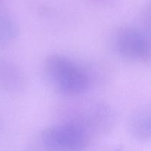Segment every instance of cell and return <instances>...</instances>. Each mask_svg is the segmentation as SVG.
I'll use <instances>...</instances> for the list:
<instances>
[{
	"label": "cell",
	"instance_id": "52a82bcc",
	"mask_svg": "<svg viewBox=\"0 0 151 151\" xmlns=\"http://www.w3.org/2000/svg\"><path fill=\"white\" fill-rule=\"evenodd\" d=\"M19 32V25L14 17L0 7V50L13 44Z\"/></svg>",
	"mask_w": 151,
	"mask_h": 151
},
{
	"label": "cell",
	"instance_id": "30bf717a",
	"mask_svg": "<svg viewBox=\"0 0 151 151\" xmlns=\"http://www.w3.org/2000/svg\"><path fill=\"white\" fill-rule=\"evenodd\" d=\"M0 129H1V123H0Z\"/></svg>",
	"mask_w": 151,
	"mask_h": 151
},
{
	"label": "cell",
	"instance_id": "9c48e42d",
	"mask_svg": "<svg viewBox=\"0 0 151 151\" xmlns=\"http://www.w3.org/2000/svg\"><path fill=\"white\" fill-rule=\"evenodd\" d=\"M3 1V0H0V5H1V2H2Z\"/></svg>",
	"mask_w": 151,
	"mask_h": 151
},
{
	"label": "cell",
	"instance_id": "5b68a950",
	"mask_svg": "<svg viewBox=\"0 0 151 151\" xmlns=\"http://www.w3.org/2000/svg\"><path fill=\"white\" fill-rule=\"evenodd\" d=\"M26 86V77L20 67L8 58L0 55V91L21 92Z\"/></svg>",
	"mask_w": 151,
	"mask_h": 151
},
{
	"label": "cell",
	"instance_id": "3957f363",
	"mask_svg": "<svg viewBox=\"0 0 151 151\" xmlns=\"http://www.w3.org/2000/svg\"><path fill=\"white\" fill-rule=\"evenodd\" d=\"M91 140L71 124L58 121L35 137L32 151H86Z\"/></svg>",
	"mask_w": 151,
	"mask_h": 151
},
{
	"label": "cell",
	"instance_id": "7a4b0ae2",
	"mask_svg": "<svg viewBox=\"0 0 151 151\" xmlns=\"http://www.w3.org/2000/svg\"><path fill=\"white\" fill-rule=\"evenodd\" d=\"M43 72L50 86L66 97H79L91 86L87 69L64 55H49L43 63Z\"/></svg>",
	"mask_w": 151,
	"mask_h": 151
},
{
	"label": "cell",
	"instance_id": "8992f818",
	"mask_svg": "<svg viewBox=\"0 0 151 151\" xmlns=\"http://www.w3.org/2000/svg\"><path fill=\"white\" fill-rule=\"evenodd\" d=\"M150 118L149 106H143L133 111L126 122V128L129 135L137 141L142 142L150 141Z\"/></svg>",
	"mask_w": 151,
	"mask_h": 151
},
{
	"label": "cell",
	"instance_id": "ba28073f",
	"mask_svg": "<svg viewBox=\"0 0 151 151\" xmlns=\"http://www.w3.org/2000/svg\"><path fill=\"white\" fill-rule=\"evenodd\" d=\"M113 151H123V150H122V148L121 147H116V148H115Z\"/></svg>",
	"mask_w": 151,
	"mask_h": 151
},
{
	"label": "cell",
	"instance_id": "6da1fadb",
	"mask_svg": "<svg viewBox=\"0 0 151 151\" xmlns=\"http://www.w3.org/2000/svg\"><path fill=\"white\" fill-rule=\"evenodd\" d=\"M59 121L74 125L92 140L111 132L116 124V114L106 102L83 100L67 103L60 111Z\"/></svg>",
	"mask_w": 151,
	"mask_h": 151
},
{
	"label": "cell",
	"instance_id": "277c9868",
	"mask_svg": "<svg viewBox=\"0 0 151 151\" xmlns=\"http://www.w3.org/2000/svg\"><path fill=\"white\" fill-rule=\"evenodd\" d=\"M114 51L127 61L147 63L150 60L149 32L137 27L125 26L115 31L111 38Z\"/></svg>",
	"mask_w": 151,
	"mask_h": 151
}]
</instances>
